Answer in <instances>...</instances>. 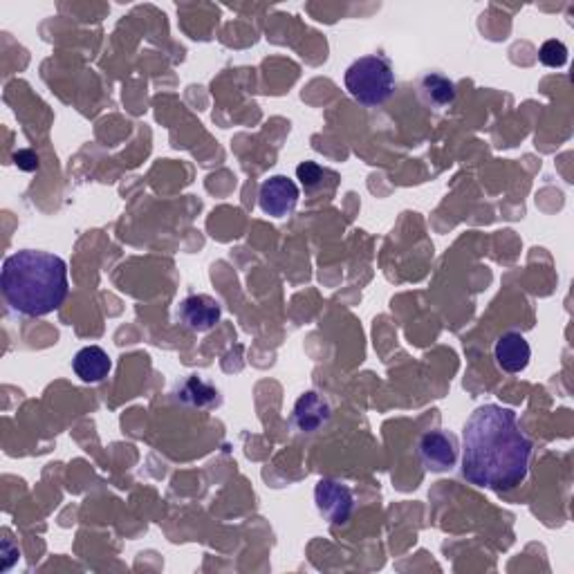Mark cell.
<instances>
[{"mask_svg":"<svg viewBox=\"0 0 574 574\" xmlns=\"http://www.w3.org/2000/svg\"><path fill=\"white\" fill-rule=\"evenodd\" d=\"M532 442L516 413L501 404H485L469 415L462 433V476L471 485L507 492L530 471Z\"/></svg>","mask_w":574,"mask_h":574,"instance_id":"obj_1","label":"cell"},{"mask_svg":"<svg viewBox=\"0 0 574 574\" xmlns=\"http://www.w3.org/2000/svg\"><path fill=\"white\" fill-rule=\"evenodd\" d=\"M0 287L14 312L45 317L68 299V265L61 256L23 249L5 258Z\"/></svg>","mask_w":574,"mask_h":574,"instance_id":"obj_2","label":"cell"},{"mask_svg":"<svg viewBox=\"0 0 574 574\" xmlns=\"http://www.w3.org/2000/svg\"><path fill=\"white\" fill-rule=\"evenodd\" d=\"M344 81L353 99L368 108L386 104L395 90V72L391 68V61L379 57V54L357 59L346 70Z\"/></svg>","mask_w":574,"mask_h":574,"instance_id":"obj_3","label":"cell"},{"mask_svg":"<svg viewBox=\"0 0 574 574\" xmlns=\"http://www.w3.org/2000/svg\"><path fill=\"white\" fill-rule=\"evenodd\" d=\"M314 501L321 516H326L330 523H346L350 514H353L355 498L353 492L346 485L337 483V480L323 478L314 487Z\"/></svg>","mask_w":574,"mask_h":574,"instance_id":"obj_4","label":"cell"},{"mask_svg":"<svg viewBox=\"0 0 574 574\" xmlns=\"http://www.w3.org/2000/svg\"><path fill=\"white\" fill-rule=\"evenodd\" d=\"M258 205L263 214L272 218H285L299 205V187L285 175H274L265 180L261 191H258Z\"/></svg>","mask_w":574,"mask_h":574,"instance_id":"obj_5","label":"cell"},{"mask_svg":"<svg viewBox=\"0 0 574 574\" xmlns=\"http://www.w3.org/2000/svg\"><path fill=\"white\" fill-rule=\"evenodd\" d=\"M418 456L429 471H447L458 460V442L444 431L424 433L418 444Z\"/></svg>","mask_w":574,"mask_h":574,"instance_id":"obj_6","label":"cell"},{"mask_svg":"<svg viewBox=\"0 0 574 574\" xmlns=\"http://www.w3.org/2000/svg\"><path fill=\"white\" fill-rule=\"evenodd\" d=\"M220 314V303L207 294H191L178 308V319L193 332H209L220 321Z\"/></svg>","mask_w":574,"mask_h":574,"instance_id":"obj_7","label":"cell"},{"mask_svg":"<svg viewBox=\"0 0 574 574\" xmlns=\"http://www.w3.org/2000/svg\"><path fill=\"white\" fill-rule=\"evenodd\" d=\"M496 364L501 366L505 373H523L532 359V348L527 344V339L518 332H507L501 339L496 341L494 348Z\"/></svg>","mask_w":574,"mask_h":574,"instance_id":"obj_8","label":"cell"},{"mask_svg":"<svg viewBox=\"0 0 574 574\" xmlns=\"http://www.w3.org/2000/svg\"><path fill=\"white\" fill-rule=\"evenodd\" d=\"M330 420V404L323 400L319 393H305L299 397V402L294 404L292 422L294 427L303 433L319 431L323 424Z\"/></svg>","mask_w":574,"mask_h":574,"instance_id":"obj_9","label":"cell"},{"mask_svg":"<svg viewBox=\"0 0 574 574\" xmlns=\"http://www.w3.org/2000/svg\"><path fill=\"white\" fill-rule=\"evenodd\" d=\"M72 368L83 384H99L110 375L113 370V361H110L108 353L99 346L81 348L72 359Z\"/></svg>","mask_w":574,"mask_h":574,"instance_id":"obj_10","label":"cell"},{"mask_svg":"<svg viewBox=\"0 0 574 574\" xmlns=\"http://www.w3.org/2000/svg\"><path fill=\"white\" fill-rule=\"evenodd\" d=\"M420 95L433 108H447L456 99V86L440 74H427L420 83Z\"/></svg>","mask_w":574,"mask_h":574,"instance_id":"obj_11","label":"cell"},{"mask_svg":"<svg viewBox=\"0 0 574 574\" xmlns=\"http://www.w3.org/2000/svg\"><path fill=\"white\" fill-rule=\"evenodd\" d=\"M296 175H299L305 193H314V191L323 189V184H326L323 178H330V175H335V173L328 169H321V166L314 162H303L299 169H296Z\"/></svg>","mask_w":574,"mask_h":574,"instance_id":"obj_12","label":"cell"},{"mask_svg":"<svg viewBox=\"0 0 574 574\" xmlns=\"http://www.w3.org/2000/svg\"><path fill=\"white\" fill-rule=\"evenodd\" d=\"M539 57H541L543 66L561 68L568 63V48L561 41H548V43H543Z\"/></svg>","mask_w":574,"mask_h":574,"instance_id":"obj_13","label":"cell"},{"mask_svg":"<svg viewBox=\"0 0 574 574\" xmlns=\"http://www.w3.org/2000/svg\"><path fill=\"white\" fill-rule=\"evenodd\" d=\"M14 162H16L18 166H21V169H25V171L39 169V157H36L32 151L16 153V155H14Z\"/></svg>","mask_w":574,"mask_h":574,"instance_id":"obj_14","label":"cell"}]
</instances>
